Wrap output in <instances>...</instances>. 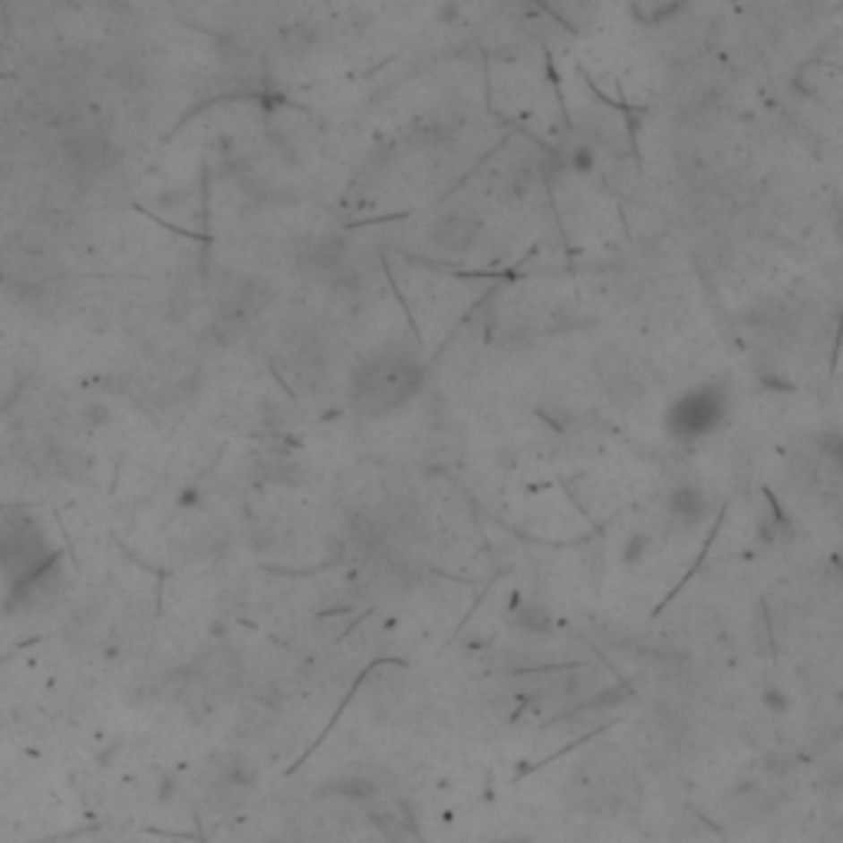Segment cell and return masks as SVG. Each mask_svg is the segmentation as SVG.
Returning <instances> with one entry per match:
<instances>
[{
  "label": "cell",
  "instance_id": "1",
  "mask_svg": "<svg viewBox=\"0 0 843 843\" xmlns=\"http://www.w3.org/2000/svg\"><path fill=\"white\" fill-rule=\"evenodd\" d=\"M426 369L406 346H386L373 353L353 376V406L363 416H389L416 396Z\"/></svg>",
  "mask_w": 843,
  "mask_h": 843
},
{
  "label": "cell",
  "instance_id": "2",
  "mask_svg": "<svg viewBox=\"0 0 843 843\" xmlns=\"http://www.w3.org/2000/svg\"><path fill=\"white\" fill-rule=\"evenodd\" d=\"M428 241H432L442 254H452V257L468 254V251H475V245L481 241V218H475V214H468V211L445 214V218L435 221Z\"/></svg>",
  "mask_w": 843,
  "mask_h": 843
},
{
  "label": "cell",
  "instance_id": "3",
  "mask_svg": "<svg viewBox=\"0 0 843 843\" xmlns=\"http://www.w3.org/2000/svg\"><path fill=\"white\" fill-rule=\"evenodd\" d=\"M721 416V396L715 389H705V392H692L675 406L672 412V428L679 435H701L709 432Z\"/></svg>",
  "mask_w": 843,
  "mask_h": 843
},
{
  "label": "cell",
  "instance_id": "4",
  "mask_svg": "<svg viewBox=\"0 0 843 843\" xmlns=\"http://www.w3.org/2000/svg\"><path fill=\"white\" fill-rule=\"evenodd\" d=\"M705 514H709V498H705V491L701 488H695V485H682V488L672 495V518L682 520L685 528L699 524Z\"/></svg>",
  "mask_w": 843,
  "mask_h": 843
},
{
  "label": "cell",
  "instance_id": "5",
  "mask_svg": "<svg viewBox=\"0 0 843 843\" xmlns=\"http://www.w3.org/2000/svg\"><path fill=\"white\" fill-rule=\"evenodd\" d=\"M603 386L610 389L616 402H632V399L642 396L640 379H636V373H632L626 363H620V366H613V363L603 366Z\"/></svg>",
  "mask_w": 843,
  "mask_h": 843
}]
</instances>
